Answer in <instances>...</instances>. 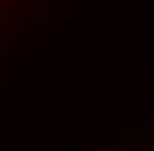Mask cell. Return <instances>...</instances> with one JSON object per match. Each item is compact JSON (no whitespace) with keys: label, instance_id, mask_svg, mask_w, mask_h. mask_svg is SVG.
<instances>
[{"label":"cell","instance_id":"cell-1","mask_svg":"<svg viewBox=\"0 0 154 151\" xmlns=\"http://www.w3.org/2000/svg\"><path fill=\"white\" fill-rule=\"evenodd\" d=\"M32 0H0V28L4 25H11V18L18 14V11H25Z\"/></svg>","mask_w":154,"mask_h":151}]
</instances>
